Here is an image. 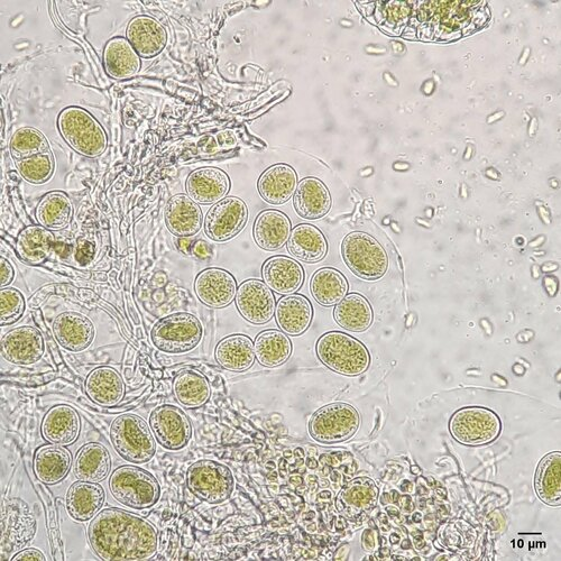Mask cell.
I'll return each instance as SVG.
<instances>
[{"mask_svg":"<svg viewBox=\"0 0 561 561\" xmlns=\"http://www.w3.org/2000/svg\"><path fill=\"white\" fill-rule=\"evenodd\" d=\"M88 538L96 555L106 561L149 560L158 551V530L153 524L117 508L96 515Z\"/></svg>","mask_w":561,"mask_h":561,"instance_id":"obj_1","label":"cell"},{"mask_svg":"<svg viewBox=\"0 0 561 561\" xmlns=\"http://www.w3.org/2000/svg\"><path fill=\"white\" fill-rule=\"evenodd\" d=\"M58 127L71 149L86 158H98L107 149L108 139L103 126L86 109H63L58 118Z\"/></svg>","mask_w":561,"mask_h":561,"instance_id":"obj_2","label":"cell"},{"mask_svg":"<svg viewBox=\"0 0 561 561\" xmlns=\"http://www.w3.org/2000/svg\"><path fill=\"white\" fill-rule=\"evenodd\" d=\"M316 351L328 369L347 376L361 375L371 364V355L365 345L339 331L321 336Z\"/></svg>","mask_w":561,"mask_h":561,"instance_id":"obj_3","label":"cell"},{"mask_svg":"<svg viewBox=\"0 0 561 561\" xmlns=\"http://www.w3.org/2000/svg\"><path fill=\"white\" fill-rule=\"evenodd\" d=\"M109 489L117 502L135 510L153 507L161 495L160 484L150 472L130 465L115 469Z\"/></svg>","mask_w":561,"mask_h":561,"instance_id":"obj_4","label":"cell"},{"mask_svg":"<svg viewBox=\"0 0 561 561\" xmlns=\"http://www.w3.org/2000/svg\"><path fill=\"white\" fill-rule=\"evenodd\" d=\"M110 439L117 454L133 464L150 462L156 453L151 427L135 415H122L110 427Z\"/></svg>","mask_w":561,"mask_h":561,"instance_id":"obj_5","label":"cell"},{"mask_svg":"<svg viewBox=\"0 0 561 561\" xmlns=\"http://www.w3.org/2000/svg\"><path fill=\"white\" fill-rule=\"evenodd\" d=\"M360 425V413L351 404L336 402L319 409L312 416L309 432L317 443L334 445L351 439Z\"/></svg>","mask_w":561,"mask_h":561,"instance_id":"obj_6","label":"cell"},{"mask_svg":"<svg viewBox=\"0 0 561 561\" xmlns=\"http://www.w3.org/2000/svg\"><path fill=\"white\" fill-rule=\"evenodd\" d=\"M151 338L163 353L186 354L200 344L202 325L197 317L181 312L161 319L153 327Z\"/></svg>","mask_w":561,"mask_h":561,"instance_id":"obj_7","label":"cell"},{"mask_svg":"<svg viewBox=\"0 0 561 561\" xmlns=\"http://www.w3.org/2000/svg\"><path fill=\"white\" fill-rule=\"evenodd\" d=\"M343 256L349 269L358 278L374 281L388 271L389 257L383 246L374 237L362 232L346 236Z\"/></svg>","mask_w":561,"mask_h":561,"instance_id":"obj_8","label":"cell"},{"mask_svg":"<svg viewBox=\"0 0 561 561\" xmlns=\"http://www.w3.org/2000/svg\"><path fill=\"white\" fill-rule=\"evenodd\" d=\"M453 437L466 446L491 444L499 437L501 420L495 412L481 407L459 410L449 423Z\"/></svg>","mask_w":561,"mask_h":561,"instance_id":"obj_9","label":"cell"},{"mask_svg":"<svg viewBox=\"0 0 561 561\" xmlns=\"http://www.w3.org/2000/svg\"><path fill=\"white\" fill-rule=\"evenodd\" d=\"M189 489L201 501L218 504L229 499L234 491V476L227 466L209 459H202L189 468L187 474Z\"/></svg>","mask_w":561,"mask_h":561,"instance_id":"obj_10","label":"cell"},{"mask_svg":"<svg viewBox=\"0 0 561 561\" xmlns=\"http://www.w3.org/2000/svg\"><path fill=\"white\" fill-rule=\"evenodd\" d=\"M247 218L248 209L243 200L236 197L220 200L208 211L206 234L215 242H226L243 231Z\"/></svg>","mask_w":561,"mask_h":561,"instance_id":"obj_11","label":"cell"},{"mask_svg":"<svg viewBox=\"0 0 561 561\" xmlns=\"http://www.w3.org/2000/svg\"><path fill=\"white\" fill-rule=\"evenodd\" d=\"M150 427L158 443L170 450L186 447L192 437V426L186 413L169 404L153 410Z\"/></svg>","mask_w":561,"mask_h":561,"instance_id":"obj_12","label":"cell"},{"mask_svg":"<svg viewBox=\"0 0 561 561\" xmlns=\"http://www.w3.org/2000/svg\"><path fill=\"white\" fill-rule=\"evenodd\" d=\"M239 314L253 325L269 323L275 314V298L263 281L252 279L239 285L236 293Z\"/></svg>","mask_w":561,"mask_h":561,"instance_id":"obj_13","label":"cell"},{"mask_svg":"<svg viewBox=\"0 0 561 561\" xmlns=\"http://www.w3.org/2000/svg\"><path fill=\"white\" fill-rule=\"evenodd\" d=\"M45 352L44 339L39 329L23 326L12 329L2 338L5 360L16 365L38 363Z\"/></svg>","mask_w":561,"mask_h":561,"instance_id":"obj_14","label":"cell"},{"mask_svg":"<svg viewBox=\"0 0 561 561\" xmlns=\"http://www.w3.org/2000/svg\"><path fill=\"white\" fill-rule=\"evenodd\" d=\"M198 298L210 308H225L234 301L237 293V282L233 275L222 269L202 271L195 282Z\"/></svg>","mask_w":561,"mask_h":561,"instance_id":"obj_15","label":"cell"},{"mask_svg":"<svg viewBox=\"0 0 561 561\" xmlns=\"http://www.w3.org/2000/svg\"><path fill=\"white\" fill-rule=\"evenodd\" d=\"M53 333L63 348L73 353H80L93 344L95 325L86 316L67 311L54 320Z\"/></svg>","mask_w":561,"mask_h":561,"instance_id":"obj_16","label":"cell"},{"mask_svg":"<svg viewBox=\"0 0 561 561\" xmlns=\"http://www.w3.org/2000/svg\"><path fill=\"white\" fill-rule=\"evenodd\" d=\"M127 40L141 58L152 59L164 50L168 42L167 31L150 16H137L127 26Z\"/></svg>","mask_w":561,"mask_h":561,"instance_id":"obj_17","label":"cell"},{"mask_svg":"<svg viewBox=\"0 0 561 561\" xmlns=\"http://www.w3.org/2000/svg\"><path fill=\"white\" fill-rule=\"evenodd\" d=\"M379 500V489L370 477H356L349 482L337 496V510L348 519L375 508Z\"/></svg>","mask_w":561,"mask_h":561,"instance_id":"obj_18","label":"cell"},{"mask_svg":"<svg viewBox=\"0 0 561 561\" xmlns=\"http://www.w3.org/2000/svg\"><path fill=\"white\" fill-rule=\"evenodd\" d=\"M231 189L227 174L217 168H202L192 172L187 181L189 197L196 204L210 205L223 200Z\"/></svg>","mask_w":561,"mask_h":561,"instance_id":"obj_19","label":"cell"},{"mask_svg":"<svg viewBox=\"0 0 561 561\" xmlns=\"http://www.w3.org/2000/svg\"><path fill=\"white\" fill-rule=\"evenodd\" d=\"M81 421L77 410L69 406L53 407L42 422V436L48 443L69 446L78 439Z\"/></svg>","mask_w":561,"mask_h":561,"instance_id":"obj_20","label":"cell"},{"mask_svg":"<svg viewBox=\"0 0 561 561\" xmlns=\"http://www.w3.org/2000/svg\"><path fill=\"white\" fill-rule=\"evenodd\" d=\"M86 393L98 406L113 408L124 399L125 384L113 367H97L87 377Z\"/></svg>","mask_w":561,"mask_h":561,"instance_id":"obj_21","label":"cell"},{"mask_svg":"<svg viewBox=\"0 0 561 561\" xmlns=\"http://www.w3.org/2000/svg\"><path fill=\"white\" fill-rule=\"evenodd\" d=\"M262 275L264 283L282 296L297 292L305 280L302 266L287 256H274L266 261Z\"/></svg>","mask_w":561,"mask_h":561,"instance_id":"obj_22","label":"cell"},{"mask_svg":"<svg viewBox=\"0 0 561 561\" xmlns=\"http://www.w3.org/2000/svg\"><path fill=\"white\" fill-rule=\"evenodd\" d=\"M165 223L174 236H195L202 227L201 209L189 196H174L165 209Z\"/></svg>","mask_w":561,"mask_h":561,"instance_id":"obj_23","label":"cell"},{"mask_svg":"<svg viewBox=\"0 0 561 561\" xmlns=\"http://www.w3.org/2000/svg\"><path fill=\"white\" fill-rule=\"evenodd\" d=\"M104 487L98 483L76 482L67 494V509L72 519L86 522L96 517L104 507Z\"/></svg>","mask_w":561,"mask_h":561,"instance_id":"obj_24","label":"cell"},{"mask_svg":"<svg viewBox=\"0 0 561 561\" xmlns=\"http://www.w3.org/2000/svg\"><path fill=\"white\" fill-rule=\"evenodd\" d=\"M72 455L66 447L58 445L42 446L34 456V473L45 485H55L64 480L70 472Z\"/></svg>","mask_w":561,"mask_h":561,"instance_id":"obj_25","label":"cell"},{"mask_svg":"<svg viewBox=\"0 0 561 561\" xmlns=\"http://www.w3.org/2000/svg\"><path fill=\"white\" fill-rule=\"evenodd\" d=\"M104 66L109 77L126 80L140 72L141 57L127 39L114 38L106 44Z\"/></svg>","mask_w":561,"mask_h":561,"instance_id":"obj_26","label":"cell"},{"mask_svg":"<svg viewBox=\"0 0 561 561\" xmlns=\"http://www.w3.org/2000/svg\"><path fill=\"white\" fill-rule=\"evenodd\" d=\"M297 183V173L290 165L275 164L262 174L257 187L266 202L279 206L290 200Z\"/></svg>","mask_w":561,"mask_h":561,"instance_id":"obj_27","label":"cell"},{"mask_svg":"<svg viewBox=\"0 0 561 561\" xmlns=\"http://www.w3.org/2000/svg\"><path fill=\"white\" fill-rule=\"evenodd\" d=\"M312 306L310 301L299 294L280 299L275 308V319L284 334L300 336L306 333L312 320Z\"/></svg>","mask_w":561,"mask_h":561,"instance_id":"obj_28","label":"cell"},{"mask_svg":"<svg viewBox=\"0 0 561 561\" xmlns=\"http://www.w3.org/2000/svg\"><path fill=\"white\" fill-rule=\"evenodd\" d=\"M291 223L278 210H265L256 218L254 239L265 251H278L289 241Z\"/></svg>","mask_w":561,"mask_h":561,"instance_id":"obj_29","label":"cell"},{"mask_svg":"<svg viewBox=\"0 0 561 561\" xmlns=\"http://www.w3.org/2000/svg\"><path fill=\"white\" fill-rule=\"evenodd\" d=\"M215 354L218 364L223 369L237 373L250 370L256 358L253 340L241 334L220 340Z\"/></svg>","mask_w":561,"mask_h":561,"instance_id":"obj_30","label":"cell"},{"mask_svg":"<svg viewBox=\"0 0 561 561\" xmlns=\"http://www.w3.org/2000/svg\"><path fill=\"white\" fill-rule=\"evenodd\" d=\"M331 197L327 187L316 178H307L299 183L294 195V208L306 219H319L328 214Z\"/></svg>","mask_w":561,"mask_h":561,"instance_id":"obj_31","label":"cell"},{"mask_svg":"<svg viewBox=\"0 0 561 561\" xmlns=\"http://www.w3.org/2000/svg\"><path fill=\"white\" fill-rule=\"evenodd\" d=\"M112 469V456L108 449L98 443H90L79 450L75 464V474L79 481L100 483Z\"/></svg>","mask_w":561,"mask_h":561,"instance_id":"obj_32","label":"cell"},{"mask_svg":"<svg viewBox=\"0 0 561 561\" xmlns=\"http://www.w3.org/2000/svg\"><path fill=\"white\" fill-rule=\"evenodd\" d=\"M288 250L302 262L316 263L324 259L328 245L324 234L317 227L302 224L293 229Z\"/></svg>","mask_w":561,"mask_h":561,"instance_id":"obj_33","label":"cell"},{"mask_svg":"<svg viewBox=\"0 0 561 561\" xmlns=\"http://www.w3.org/2000/svg\"><path fill=\"white\" fill-rule=\"evenodd\" d=\"M54 236L42 226H30L18 235L16 252L20 259L30 265H41L49 259L54 245Z\"/></svg>","mask_w":561,"mask_h":561,"instance_id":"obj_34","label":"cell"},{"mask_svg":"<svg viewBox=\"0 0 561 561\" xmlns=\"http://www.w3.org/2000/svg\"><path fill=\"white\" fill-rule=\"evenodd\" d=\"M334 317L340 327L353 333H361L372 325L373 310L370 302L361 294L352 293L338 303Z\"/></svg>","mask_w":561,"mask_h":561,"instance_id":"obj_35","label":"cell"},{"mask_svg":"<svg viewBox=\"0 0 561 561\" xmlns=\"http://www.w3.org/2000/svg\"><path fill=\"white\" fill-rule=\"evenodd\" d=\"M538 498L550 505L560 507L561 503V454H548L539 463L535 480Z\"/></svg>","mask_w":561,"mask_h":561,"instance_id":"obj_36","label":"cell"},{"mask_svg":"<svg viewBox=\"0 0 561 561\" xmlns=\"http://www.w3.org/2000/svg\"><path fill=\"white\" fill-rule=\"evenodd\" d=\"M72 216V202L66 193L61 191H53L45 195L36 208V220L49 231H62L67 228Z\"/></svg>","mask_w":561,"mask_h":561,"instance_id":"obj_37","label":"cell"},{"mask_svg":"<svg viewBox=\"0 0 561 561\" xmlns=\"http://www.w3.org/2000/svg\"><path fill=\"white\" fill-rule=\"evenodd\" d=\"M255 357L266 367H277L287 362L292 354L290 338L282 331L264 330L254 343Z\"/></svg>","mask_w":561,"mask_h":561,"instance_id":"obj_38","label":"cell"},{"mask_svg":"<svg viewBox=\"0 0 561 561\" xmlns=\"http://www.w3.org/2000/svg\"><path fill=\"white\" fill-rule=\"evenodd\" d=\"M173 393L181 406L197 409L208 402L210 384L204 375L195 371H183L173 382Z\"/></svg>","mask_w":561,"mask_h":561,"instance_id":"obj_39","label":"cell"},{"mask_svg":"<svg viewBox=\"0 0 561 561\" xmlns=\"http://www.w3.org/2000/svg\"><path fill=\"white\" fill-rule=\"evenodd\" d=\"M310 288L312 296L321 306L331 307L345 298L348 283L337 270L321 269L312 277Z\"/></svg>","mask_w":561,"mask_h":561,"instance_id":"obj_40","label":"cell"},{"mask_svg":"<svg viewBox=\"0 0 561 561\" xmlns=\"http://www.w3.org/2000/svg\"><path fill=\"white\" fill-rule=\"evenodd\" d=\"M9 149L15 162L51 152L47 137L32 127L18 130L12 137Z\"/></svg>","mask_w":561,"mask_h":561,"instance_id":"obj_41","label":"cell"},{"mask_svg":"<svg viewBox=\"0 0 561 561\" xmlns=\"http://www.w3.org/2000/svg\"><path fill=\"white\" fill-rule=\"evenodd\" d=\"M15 163L21 176L31 185H44L53 176L54 159L51 152L35 155Z\"/></svg>","mask_w":561,"mask_h":561,"instance_id":"obj_42","label":"cell"},{"mask_svg":"<svg viewBox=\"0 0 561 561\" xmlns=\"http://www.w3.org/2000/svg\"><path fill=\"white\" fill-rule=\"evenodd\" d=\"M25 311L23 294L13 288H4L0 292V324L13 325L20 320Z\"/></svg>","mask_w":561,"mask_h":561,"instance_id":"obj_43","label":"cell"},{"mask_svg":"<svg viewBox=\"0 0 561 561\" xmlns=\"http://www.w3.org/2000/svg\"><path fill=\"white\" fill-rule=\"evenodd\" d=\"M14 275L15 272L12 264L2 257L0 259V285H2V289L6 288L13 281Z\"/></svg>","mask_w":561,"mask_h":561,"instance_id":"obj_44","label":"cell"},{"mask_svg":"<svg viewBox=\"0 0 561 561\" xmlns=\"http://www.w3.org/2000/svg\"><path fill=\"white\" fill-rule=\"evenodd\" d=\"M13 560L14 561H44L47 560V558H45V556L42 554V551L35 548H29L21 551V553H18L13 558Z\"/></svg>","mask_w":561,"mask_h":561,"instance_id":"obj_45","label":"cell"},{"mask_svg":"<svg viewBox=\"0 0 561 561\" xmlns=\"http://www.w3.org/2000/svg\"><path fill=\"white\" fill-rule=\"evenodd\" d=\"M55 285H49V287L42 288L39 292H36L30 301V305L33 308H38L42 303L52 296L54 293Z\"/></svg>","mask_w":561,"mask_h":561,"instance_id":"obj_46","label":"cell"},{"mask_svg":"<svg viewBox=\"0 0 561 561\" xmlns=\"http://www.w3.org/2000/svg\"><path fill=\"white\" fill-rule=\"evenodd\" d=\"M191 255L196 256L200 260L209 259L211 248L205 241H197L192 245Z\"/></svg>","mask_w":561,"mask_h":561,"instance_id":"obj_47","label":"cell"},{"mask_svg":"<svg viewBox=\"0 0 561 561\" xmlns=\"http://www.w3.org/2000/svg\"><path fill=\"white\" fill-rule=\"evenodd\" d=\"M84 253H87L88 255L93 257L94 256V246H93V244L85 241V239H79V242H78L77 248H76V257H77V260L80 263H86Z\"/></svg>","mask_w":561,"mask_h":561,"instance_id":"obj_48","label":"cell"},{"mask_svg":"<svg viewBox=\"0 0 561 561\" xmlns=\"http://www.w3.org/2000/svg\"><path fill=\"white\" fill-rule=\"evenodd\" d=\"M193 239L191 237H179L178 239V248L182 253L187 255H191Z\"/></svg>","mask_w":561,"mask_h":561,"instance_id":"obj_49","label":"cell"},{"mask_svg":"<svg viewBox=\"0 0 561 561\" xmlns=\"http://www.w3.org/2000/svg\"><path fill=\"white\" fill-rule=\"evenodd\" d=\"M185 500L190 505V507H197V505L201 502L198 496L193 493L189 487H186L185 490Z\"/></svg>","mask_w":561,"mask_h":561,"instance_id":"obj_50","label":"cell"},{"mask_svg":"<svg viewBox=\"0 0 561 561\" xmlns=\"http://www.w3.org/2000/svg\"><path fill=\"white\" fill-rule=\"evenodd\" d=\"M363 546L367 551L374 549V538L370 530H366L363 536Z\"/></svg>","mask_w":561,"mask_h":561,"instance_id":"obj_51","label":"cell"}]
</instances>
